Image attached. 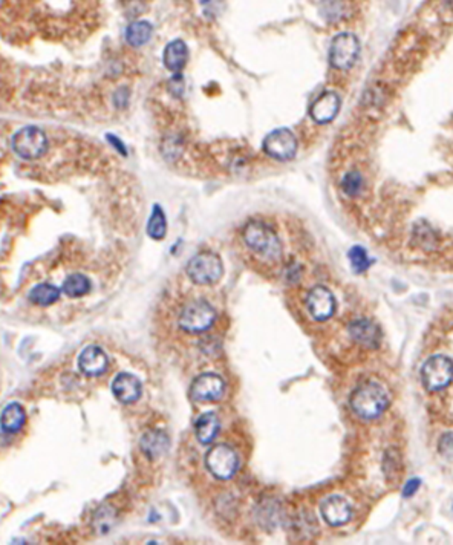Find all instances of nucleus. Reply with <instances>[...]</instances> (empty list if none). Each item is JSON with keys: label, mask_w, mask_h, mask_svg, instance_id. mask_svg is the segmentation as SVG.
I'll return each mask as SVG.
<instances>
[{"label": "nucleus", "mask_w": 453, "mask_h": 545, "mask_svg": "<svg viewBox=\"0 0 453 545\" xmlns=\"http://www.w3.org/2000/svg\"><path fill=\"white\" fill-rule=\"evenodd\" d=\"M349 404L360 418L374 420L388 409L389 395L383 385L369 380L356 387L349 399Z\"/></svg>", "instance_id": "1"}, {"label": "nucleus", "mask_w": 453, "mask_h": 545, "mask_svg": "<svg viewBox=\"0 0 453 545\" xmlns=\"http://www.w3.org/2000/svg\"><path fill=\"white\" fill-rule=\"evenodd\" d=\"M244 242L251 251L267 262H277L282 256V244L276 231L262 221H250L242 231Z\"/></svg>", "instance_id": "2"}, {"label": "nucleus", "mask_w": 453, "mask_h": 545, "mask_svg": "<svg viewBox=\"0 0 453 545\" xmlns=\"http://www.w3.org/2000/svg\"><path fill=\"white\" fill-rule=\"evenodd\" d=\"M187 275L197 285H211L224 275V265L218 254L202 251L187 263Z\"/></svg>", "instance_id": "3"}, {"label": "nucleus", "mask_w": 453, "mask_h": 545, "mask_svg": "<svg viewBox=\"0 0 453 545\" xmlns=\"http://www.w3.org/2000/svg\"><path fill=\"white\" fill-rule=\"evenodd\" d=\"M216 320V311L205 301H192L179 315V326L187 333L201 334L207 331Z\"/></svg>", "instance_id": "4"}, {"label": "nucleus", "mask_w": 453, "mask_h": 545, "mask_svg": "<svg viewBox=\"0 0 453 545\" xmlns=\"http://www.w3.org/2000/svg\"><path fill=\"white\" fill-rule=\"evenodd\" d=\"M13 149L23 160H39L48 151V138L42 129L23 127L13 137Z\"/></svg>", "instance_id": "5"}, {"label": "nucleus", "mask_w": 453, "mask_h": 545, "mask_svg": "<svg viewBox=\"0 0 453 545\" xmlns=\"http://www.w3.org/2000/svg\"><path fill=\"white\" fill-rule=\"evenodd\" d=\"M205 466L218 480H230L239 470L237 453L228 444H216L205 455Z\"/></svg>", "instance_id": "6"}, {"label": "nucleus", "mask_w": 453, "mask_h": 545, "mask_svg": "<svg viewBox=\"0 0 453 545\" xmlns=\"http://www.w3.org/2000/svg\"><path fill=\"white\" fill-rule=\"evenodd\" d=\"M421 382L427 391H441L453 382V361L446 356H432L421 368Z\"/></svg>", "instance_id": "7"}, {"label": "nucleus", "mask_w": 453, "mask_h": 545, "mask_svg": "<svg viewBox=\"0 0 453 545\" xmlns=\"http://www.w3.org/2000/svg\"><path fill=\"white\" fill-rule=\"evenodd\" d=\"M360 53V43L356 36L343 32L335 36L329 46V63L335 69H349L356 63Z\"/></svg>", "instance_id": "8"}, {"label": "nucleus", "mask_w": 453, "mask_h": 545, "mask_svg": "<svg viewBox=\"0 0 453 545\" xmlns=\"http://www.w3.org/2000/svg\"><path fill=\"white\" fill-rule=\"evenodd\" d=\"M263 151L271 158L288 161L294 158L295 152H298V138L294 137L290 129H276L263 139Z\"/></svg>", "instance_id": "9"}, {"label": "nucleus", "mask_w": 453, "mask_h": 545, "mask_svg": "<svg viewBox=\"0 0 453 545\" xmlns=\"http://www.w3.org/2000/svg\"><path fill=\"white\" fill-rule=\"evenodd\" d=\"M225 391L222 377L213 373H205L193 380L190 386V397L195 401H216Z\"/></svg>", "instance_id": "10"}, {"label": "nucleus", "mask_w": 453, "mask_h": 545, "mask_svg": "<svg viewBox=\"0 0 453 545\" xmlns=\"http://www.w3.org/2000/svg\"><path fill=\"white\" fill-rule=\"evenodd\" d=\"M307 308L312 319L317 322H325L334 316L335 297L326 287L317 285L308 293Z\"/></svg>", "instance_id": "11"}, {"label": "nucleus", "mask_w": 453, "mask_h": 545, "mask_svg": "<svg viewBox=\"0 0 453 545\" xmlns=\"http://www.w3.org/2000/svg\"><path fill=\"white\" fill-rule=\"evenodd\" d=\"M320 513H322L326 524L333 527H339L346 524L352 516V509L349 502L339 495H333V497L326 498L322 506H320Z\"/></svg>", "instance_id": "12"}, {"label": "nucleus", "mask_w": 453, "mask_h": 545, "mask_svg": "<svg viewBox=\"0 0 453 545\" xmlns=\"http://www.w3.org/2000/svg\"><path fill=\"white\" fill-rule=\"evenodd\" d=\"M109 360L106 352L97 345H90L81 351L78 357V368L88 377H98L106 373Z\"/></svg>", "instance_id": "13"}, {"label": "nucleus", "mask_w": 453, "mask_h": 545, "mask_svg": "<svg viewBox=\"0 0 453 545\" xmlns=\"http://www.w3.org/2000/svg\"><path fill=\"white\" fill-rule=\"evenodd\" d=\"M349 334L352 340L365 346L369 350H375L380 346L382 342V331L372 320L369 319H357L349 325Z\"/></svg>", "instance_id": "14"}, {"label": "nucleus", "mask_w": 453, "mask_h": 545, "mask_svg": "<svg viewBox=\"0 0 453 545\" xmlns=\"http://www.w3.org/2000/svg\"><path fill=\"white\" fill-rule=\"evenodd\" d=\"M340 111V98L335 92H323L320 95L317 100L312 103L309 113L311 118L314 120L319 125H326V123H331L337 113Z\"/></svg>", "instance_id": "15"}, {"label": "nucleus", "mask_w": 453, "mask_h": 545, "mask_svg": "<svg viewBox=\"0 0 453 545\" xmlns=\"http://www.w3.org/2000/svg\"><path fill=\"white\" fill-rule=\"evenodd\" d=\"M112 392L118 401L130 404L135 403L139 397H141L143 386L141 382L129 373H121L115 377L112 383Z\"/></svg>", "instance_id": "16"}, {"label": "nucleus", "mask_w": 453, "mask_h": 545, "mask_svg": "<svg viewBox=\"0 0 453 545\" xmlns=\"http://www.w3.org/2000/svg\"><path fill=\"white\" fill-rule=\"evenodd\" d=\"M188 60V49L183 40H172V42L164 49L162 62L166 68L172 72H181L184 69Z\"/></svg>", "instance_id": "17"}, {"label": "nucleus", "mask_w": 453, "mask_h": 545, "mask_svg": "<svg viewBox=\"0 0 453 545\" xmlns=\"http://www.w3.org/2000/svg\"><path fill=\"white\" fill-rule=\"evenodd\" d=\"M27 421V412L19 403H11L0 414V429L6 434H15Z\"/></svg>", "instance_id": "18"}, {"label": "nucleus", "mask_w": 453, "mask_h": 545, "mask_svg": "<svg viewBox=\"0 0 453 545\" xmlns=\"http://www.w3.org/2000/svg\"><path fill=\"white\" fill-rule=\"evenodd\" d=\"M219 429H221V425H219L218 417L213 414V412H209V414L201 415L196 421V425H195L196 439L202 444H209L216 439L218 434H219Z\"/></svg>", "instance_id": "19"}, {"label": "nucleus", "mask_w": 453, "mask_h": 545, "mask_svg": "<svg viewBox=\"0 0 453 545\" xmlns=\"http://www.w3.org/2000/svg\"><path fill=\"white\" fill-rule=\"evenodd\" d=\"M169 448L167 435L161 431H153L146 434L141 440V449L147 457L158 458Z\"/></svg>", "instance_id": "20"}, {"label": "nucleus", "mask_w": 453, "mask_h": 545, "mask_svg": "<svg viewBox=\"0 0 453 545\" xmlns=\"http://www.w3.org/2000/svg\"><path fill=\"white\" fill-rule=\"evenodd\" d=\"M152 32H153V28L149 22H146V20L134 22L132 25H129V28L126 29V40H127V43L134 48L143 46L151 40Z\"/></svg>", "instance_id": "21"}, {"label": "nucleus", "mask_w": 453, "mask_h": 545, "mask_svg": "<svg viewBox=\"0 0 453 545\" xmlns=\"http://www.w3.org/2000/svg\"><path fill=\"white\" fill-rule=\"evenodd\" d=\"M60 297V290L51 284H40L36 285L29 291V301L34 305H40V307H49V305L55 303Z\"/></svg>", "instance_id": "22"}, {"label": "nucleus", "mask_w": 453, "mask_h": 545, "mask_svg": "<svg viewBox=\"0 0 453 545\" xmlns=\"http://www.w3.org/2000/svg\"><path fill=\"white\" fill-rule=\"evenodd\" d=\"M90 291V280L81 275V272H74L68 276L63 284V293L69 297H81Z\"/></svg>", "instance_id": "23"}, {"label": "nucleus", "mask_w": 453, "mask_h": 545, "mask_svg": "<svg viewBox=\"0 0 453 545\" xmlns=\"http://www.w3.org/2000/svg\"><path fill=\"white\" fill-rule=\"evenodd\" d=\"M166 231H167L166 214H164L160 205H155L151 214L149 224H147V233H149L151 237L156 239V241H160V239L166 236Z\"/></svg>", "instance_id": "24"}, {"label": "nucleus", "mask_w": 453, "mask_h": 545, "mask_svg": "<svg viewBox=\"0 0 453 545\" xmlns=\"http://www.w3.org/2000/svg\"><path fill=\"white\" fill-rule=\"evenodd\" d=\"M348 256H349L351 267L356 272H365L370 267V263H372V261L369 259L366 250L363 249V247H360V245L352 247V249L348 253Z\"/></svg>", "instance_id": "25"}, {"label": "nucleus", "mask_w": 453, "mask_h": 545, "mask_svg": "<svg viewBox=\"0 0 453 545\" xmlns=\"http://www.w3.org/2000/svg\"><path fill=\"white\" fill-rule=\"evenodd\" d=\"M361 187H363V178L358 172L346 173L342 179V188L348 196H357L361 192Z\"/></svg>", "instance_id": "26"}, {"label": "nucleus", "mask_w": 453, "mask_h": 545, "mask_svg": "<svg viewBox=\"0 0 453 545\" xmlns=\"http://www.w3.org/2000/svg\"><path fill=\"white\" fill-rule=\"evenodd\" d=\"M325 15L329 20L340 19V15L343 14L340 0H325Z\"/></svg>", "instance_id": "27"}, {"label": "nucleus", "mask_w": 453, "mask_h": 545, "mask_svg": "<svg viewBox=\"0 0 453 545\" xmlns=\"http://www.w3.org/2000/svg\"><path fill=\"white\" fill-rule=\"evenodd\" d=\"M440 452L446 458L453 460V434L442 435V439L440 440Z\"/></svg>", "instance_id": "28"}, {"label": "nucleus", "mask_w": 453, "mask_h": 545, "mask_svg": "<svg viewBox=\"0 0 453 545\" xmlns=\"http://www.w3.org/2000/svg\"><path fill=\"white\" fill-rule=\"evenodd\" d=\"M419 484H421V481L418 480V478H412V480H409L405 485V490H403V497H412V495H415L417 490L419 489Z\"/></svg>", "instance_id": "29"}]
</instances>
